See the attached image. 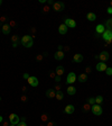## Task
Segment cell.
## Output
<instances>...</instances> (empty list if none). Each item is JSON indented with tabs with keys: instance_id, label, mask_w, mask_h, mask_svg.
I'll use <instances>...</instances> for the list:
<instances>
[{
	"instance_id": "obj_15",
	"label": "cell",
	"mask_w": 112,
	"mask_h": 126,
	"mask_svg": "<svg viewBox=\"0 0 112 126\" xmlns=\"http://www.w3.org/2000/svg\"><path fill=\"white\" fill-rule=\"evenodd\" d=\"M46 97L47 98H55L56 97V91L54 89H48V90L46 91Z\"/></svg>"
},
{
	"instance_id": "obj_20",
	"label": "cell",
	"mask_w": 112,
	"mask_h": 126,
	"mask_svg": "<svg viewBox=\"0 0 112 126\" xmlns=\"http://www.w3.org/2000/svg\"><path fill=\"white\" fill-rule=\"evenodd\" d=\"M77 80L80 81V82H86V80H87V74H85V73H81L80 76L77 77Z\"/></svg>"
},
{
	"instance_id": "obj_35",
	"label": "cell",
	"mask_w": 112,
	"mask_h": 126,
	"mask_svg": "<svg viewBox=\"0 0 112 126\" xmlns=\"http://www.w3.org/2000/svg\"><path fill=\"white\" fill-rule=\"evenodd\" d=\"M49 9H51V8H49L48 6H45V7L43 8V11H44V12H48V11H49Z\"/></svg>"
},
{
	"instance_id": "obj_10",
	"label": "cell",
	"mask_w": 112,
	"mask_h": 126,
	"mask_svg": "<svg viewBox=\"0 0 112 126\" xmlns=\"http://www.w3.org/2000/svg\"><path fill=\"white\" fill-rule=\"evenodd\" d=\"M74 110H75V107L73 106V105H67V106L65 107V109H64V113H65V114H68V115H71V114L74 113Z\"/></svg>"
},
{
	"instance_id": "obj_38",
	"label": "cell",
	"mask_w": 112,
	"mask_h": 126,
	"mask_svg": "<svg viewBox=\"0 0 112 126\" xmlns=\"http://www.w3.org/2000/svg\"><path fill=\"white\" fill-rule=\"evenodd\" d=\"M17 126H27V125H26V123H25V122L20 121L19 123H18V124H17Z\"/></svg>"
},
{
	"instance_id": "obj_29",
	"label": "cell",
	"mask_w": 112,
	"mask_h": 126,
	"mask_svg": "<svg viewBox=\"0 0 112 126\" xmlns=\"http://www.w3.org/2000/svg\"><path fill=\"white\" fill-rule=\"evenodd\" d=\"M87 104H90L91 106L95 105V98H93V97H90V98H87Z\"/></svg>"
},
{
	"instance_id": "obj_34",
	"label": "cell",
	"mask_w": 112,
	"mask_h": 126,
	"mask_svg": "<svg viewBox=\"0 0 112 126\" xmlns=\"http://www.w3.org/2000/svg\"><path fill=\"white\" fill-rule=\"evenodd\" d=\"M20 100L22 101V102H26V101H27V96H26V95H22V96L20 97Z\"/></svg>"
},
{
	"instance_id": "obj_4",
	"label": "cell",
	"mask_w": 112,
	"mask_h": 126,
	"mask_svg": "<svg viewBox=\"0 0 112 126\" xmlns=\"http://www.w3.org/2000/svg\"><path fill=\"white\" fill-rule=\"evenodd\" d=\"M97 57L100 59L101 62H107V61L110 59V54H109V52H107V51H103V52H101V53L97 55Z\"/></svg>"
},
{
	"instance_id": "obj_9",
	"label": "cell",
	"mask_w": 112,
	"mask_h": 126,
	"mask_svg": "<svg viewBox=\"0 0 112 126\" xmlns=\"http://www.w3.org/2000/svg\"><path fill=\"white\" fill-rule=\"evenodd\" d=\"M64 24H65L67 27H70V28H75V27H76V23L73 19H71V18H66Z\"/></svg>"
},
{
	"instance_id": "obj_39",
	"label": "cell",
	"mask_w": 112,
	"mask_h": 126,
	"mask_svg": "<svg viewBox=\"0 0 112 126\" xmlns=\"http://www.w3.org/2000/svg\"><path fill=\"white\" fill-rule=\"evenodd\" d=\"M54 80H55V82H56V83H58V82L61 81V77H60V76H56V78H55V79H54Z\"/></svg>"
},
{
	"instance_id": "obj_33",
	"label": "cell",
	"mask_w": 112,
	"mask_h": 126,
	"mask_svg": "<svg viewBox=\"0 0 112 126\" xmlns=\"http://www.w3.org/2000/svg\"><path fill=\"white\" fill-rule=\"evenodd\" d=\"M91 72H92V69L90 66H86V68H85V74H89V73H91Z\"/></svg>"
},
{
	"instance_id": "obj_5",
	"label": "cell",
	"mask_w": 112,
	"mask_h": 126,
	"mask_svg": "<svg viewBox=\"0 0 112 126\" xmlns=\"http://www.w3.org/2000/svg\"><path fill=\"white\" fill-rule=\"evenodd\" d=\"M76 79H77L76 74H75L74 72H71V73H68V74H67L66 82L67 83H70V85H72V83H74V82L76 81Z\"/></svg>"
},
{
	"instance_id": "obj_28",
	"label": "cell",
	"mask_w": 112,
	"mask_h": 126,
	"mask_svg": "<svg viewBox=\"0 0 112 126\" xmlns=\"http://www.w3.org/2000/svg\"><path fill=\"white\" fill-rule=\"evenodd\" d=\"M41 121L43 123H46V122H48V115L47 114H43L41 116Z\"/></svg>"
},
{
	"instance_id": "obj_45",
	"label": "cell",
	"mask_w": 112,
	"mask_h": 126,
	"mask_svg": "<svg viewBox=\"0 0 112 126\" xmlns=\"http://www.w3.org/2000/svg\"><path fill=\"white\" fill-rule=\"evenodd\" d=\"M0 21H1V23H2V21H6V17H4V16L0 17Z\"/></svg>"
},
{
	"instance_id": "obj_7",
	"label": "cell",
	"mask_w": 112,
	"mask_h": 126,
	"mask_svg": "<svg viewBox=\"0 0 112 126\" xmlns=\"http://www.w3.org/2000/svg\"><path fill=\"white\" fill-rule=\"evenodd\" d=\"M64 8H65L64 2H54V5H53V9L55 11H62Z\"/></svg>"
},
{
	"instance_id": "obj_16",
	"label": "cell",
	"mask_w": 112,
	"mask_h": 126,
	"mask_svg": "<svg viewBox=\"0 0 112 126\" xmlns=\"http://www.w3.org/2000/svg\"><path fill=\"white\" fill-rule=\"evenodd\" d=\"M73 61L75 62V63H81V62H83V55L82 54H74V56H73Z\"/></svg>"
},
{
	"instance_id": "obj_44",
	"label": "cell",
	"mask_w": 112,
	"mask_h": 126,
	"mask_svg": "<svg viewBox=\"0 0 112 126\" xmlns=\"http://www.w3.org/2000/svg\"><path fill=\"white\" fill-rule=\"evenodd\" d=\"M21 91H22V92H26V91H27V87L24 86L22 88H21Z\"/></svg>"
},
{
	"instance_id": "obj_27",
	"label": "cell",
	"mask_w": 112,
	"mask_h": 126,
	"mask_svg": "<svg viewBox=\"0 0 112 126\" xmlns=\"http://www.w3.org/2000/svg\"><path fill=\"white\" fill-rule=\"evenodd\" d=\"M46 53H41V54H38V55L36 56V61H38V62H41V61L44 60V57H45Z\"/></svg>"
},
{
	"instance_id": "obj_46",
	"label": "cell",
	"mask_w": 112,
	"mask_h": 126,
	"mask_svg": "<svg viewBox=\"0 0 112 126\" xmlns=\"http://www.w3.org/2000/svg\"><path fill=\"white\" fill-rule=\"evenodd\" d=\"M105 42H107V45H110V44H111V43H112V40H109V41H105Z\"/></svg>"
},
{
	"instance_id": "obj_51",
	"label": "cell",
	"mask_w": 112,
	"mask_h": 126,
	"mask_svg": "<svg viewBox=\"0 0 112 126\" xmlns=\"http://www.w3.org/2000/svg\"><path fill=\"white\" fill-rule=\"evenodd\" d=\"M10 126H17V125H14V124H10Z\"/></svg>"
},
{
	"instance_id": "obj_52",
	"label": "cell",
	"mask_w": 112,
	"mask_h": 126,
	"mask_svg": "<svg viewBox=\"0 0 112 126\" xmlns=\"http://www.w3.org/2000/svg\"><path fill=\"white\" fill-rule=\"evenodd\" d=\"M39 126H45V125H43V124H41V125H39Z\"/></svg>"
},
{
	"instance_id": "obj_31",
	"label": "cell",
	"mask_w": 112,
	"mask_h": 126,
	"mask_svg": "<svg viewBox=\"0 0 112 126\" xmlns=\"http://www.w3.org/2000/svg\"><path fill=\"white\" fill-rule=\"evenodd\" d=\"M105 73H107L108 76H112V66H111V68H107Z\"/></svg>"
},
{
	"instance_id": "obj_3",
	"label": "cell",
	"mask_w": 112,
	"mask_h": 126,
	"mask_svg": "<svg viewBox=\"0 0 112 126\" xmlns=\"http://www.w3.org/2000/svg\"><path fill=\"white\" fill-rule=\"evenodd\" d=\"M9 122H10V124H14V125H17L19 122H20V118L19 116L17 115V114H10L9 115Z\"/></svg>"
},
{
	"instance_id": "obj_37",
	"label": "cell",
	"mask_w": 112,
	"mask_h": 126,
	"mask_svg": "<svg viewBox=\"0 0 112 126\" xmlns=\"http://www.w3.org/2000/svg\"><path fill=\"white\" fill-rule=\"evenodd\" d=\"M61 89H62V87L60 86L58 83H57V85L55 86V89H54V90H56V91H61Z\"/></svg>"
},
{
	"instance_id": "obj_43",
	"label": "cell",
	"mask_w": 112,
	"mask_h": 126,
	"mask_svg": "<svg viewBox=\"0 0 112 126\" xmlns=\"http://www.w3.org/2000/svg\"><path fill=\"white\" fill-rule=\"evenodd\" d=\"M22 78H24V79H28V78H29V76H28V73H24V76H22Z\"/></svg>"
},
{
	"instance_id": "obj_11",
	"label": "cell",
	"mask_w": 112,
	"mask_h": 126,
	"mask_svg": "<svg viewBox=\"0 0 112 126\" xmlns=\"http://www.w3.org/2000/svg\"><path fill=\"white\" fill-rule=\"evenodd\" d=\"M104 32H105V26L102 25V24H99L97 26V28H95V33L100 35V34H103Z\"/></svg>"
},
{
	"instance_id": "obj_6",
	"label": "cell",
	"mask_w": 112,
	"mask_h": 126,
	"mask_svg": "<svg viewBox=\"0 0 112 126\" xmlns=\"http://www.w3.org/2000/svg\"><path fill=\"white\" fill-rule=\"evenodd\" d=\"M27 81H28V83H29V86H31V87H37L38 86V79L36 78V77H29L28 79H27Z\"/></svg>"
},
{
	"instance_id": "obj_1",
	"label": "cell",
	"mask_w": 112,
	"mask_h": 126,
	"mask_svg": "<svg viewBox=\"0 0 112 126\" xmlns=\"http://www.w3.org/2000/svg\"><path fill=\"white\" fill-rule=\"evenodd\" d=\"M21 44L25 46V47H31L33 44H34V41H33V37L31 35H24L21 37Z\"/></svg>"
},
{
	"instance_id": "obj_12",
	"label": "cell",
	"mask_w": 112,
	"mask_h": 126,
	"mask_svg": "<svg viewBox=\"0 0 112 126\" xmlns=\"http://www.w3.org/2000/svg\"><path fill=\"white\" fill-rule=\"evenodd\" d=\"M107 63H104V62H100V63H97V71H101V72H103V71L107 70Z\"/></svg>"
},
{
	"instance_id": "obj_2",
	"label": "cell",
	"mask_w": 112,
	"mask_h": 126,
	"mask_svg": "<svg viewBox=\"0 0 112 126\" xmlns=\"http://www.w3.org/2000/svg\"><path fill=\"white\" fill-rule=\"evenodd\" d=\"M91 110H92V113H93L95 116H101L102 113H103V109L101 108V105H97V104L92 106Z\"/></svg>"
},
{
	"instance_id": "obj_13",
	"label": "cell",
	"mask_w": 112,
	"mask_h": 126,
	"mask_svg": "<svg viewBox=\"0 0 112 126\" xmlns=\"http://www.w3.org/2000/svg\"><path fill=\"white\" fill-rule=\"evenodd\" d=\"M64 55H65V53H64L63 51H57L55 53V55H54V57H55V60L61 61L64 59Z\"/></svg>"
},
{
	"instance_id": "obj_42",
	"label": "cell",
	"mask_w": 112,
	"mask_h": 126,
	"mask_svg": "<svg viewBox=\"0 0 112 126\" xmlns=\"http://www.w3.org/2000/svg\"><path fill=\"white\" fill-rule=\"evenodd\" d=\"M107 11H108V14H110V15H111V14H112V7H109Z\"/></svg>"
},
{
	"instance_id": "obj_23",
	"label": "cell",
	"mask_w": 112,
	"mask_h": 126,
	"mask_svg": "<svg viewBox=\"0 0 112 126\" xmlns=\"http://www.w3.org/2000/svg\"><path fill=\"white\" fill-rule=\"evenodd\" d=\"M63 97H64V95H63V91H56V99H57V100H63Z\"/></svg>"
},
{
	"instance_id": "obj_49",
	"label": "cell",
	"mask_w": 112,
	"mask_h": 126,
	"mask_svg": "<svg viewBox=\"0 0 112 126\" xmlns=\"http://www.w3.org/2000/svg\"><path fill=\"white\" fill-rule=\"evenodd\" d=\"M4 122V119H2V116H0V123H2Z\"/></svg>"
},
{
	"instance_id": "obj_19",
	"label": "cell",
	"mask_w": 112,
	"mask_h": 126,
	"mask_svg": "<svg viewBox=\"0 0 112 126\" xmlns=\"http://www.w3.org/2000/svg\"><path fill=\"white\" fill-rule=\"evenodd\" d=\"M56 76H63V73L65 72V70H64V66H62V65H58L57 68H56Z\"/></svg>"
},
{
	"instance_id": "obj_26",
	"label": "cell",
	"mask_w": 112,
	"mask_h": 126,
	"mask_svg": "<svg viewBox=\"0 0 112 126\" xmlns=\"http://www.w3.org/2000/svg\"><path fill=\"white\" fill-rule=\"evenodd\" d=\"M102 102H103V97L102 96L95 97V104H97V105H101Z\"/></svg>"
},
{
	"instance_id": "obj_41",
	"label": "cell",
	"mask_w": 112,
	"mask_h": 126,
	"mask_svg": "<svg viewBox=\"0 0 112 126\" xmlns=\"http://www.w3.org/2000/svg\"><path fill=\"white\" fill-rule=\"evenodd\" d=\"M63 52H64V53H65V52H68V51L71 50V47H70V46H65V47H64V49H63Z\"/></svg>"
},
{
	"instance_id": "obj_21",
	"label": "cell",
	"mask_w": 112,
	"mask_h": 126,
	"mask_svg": "<svg viewBox=\"0 0 112 126\" xmlns=\"http://www.w3.org/2000/svg\"><path fill=\"white\" fill-rule=\"evenodd\" d=\"M86 18H87V20H90V21H94V20L97 19V15H95L94 12H89L86 15Z\"/></svg>"
},
{
	"instance_id": "obj_48",
	"label": "cell",
	"mask_w": 112,
	"mask_h": 126,
	"mask_svg": "<svg viewBox=\"0 0 112 126\" xmlns=\"http://www.w3.org/2000/svg\"><path fill=\"white\" fill-rule=\"evenodd\" d=\"M63 49H64V47L62 45H58V51H63Z\"/></svg>"
},
{
	"instance_id": "obj_40",
	"label": "cell",
	"mask_w": 112,
	"mask_h": 126,
	"mask_svg": "<svg viewBox=\"0 0 112 126\" xmlns=\"http://www.w3.org/2000/svg\"><path fill=\"white\" fill-rule=\"evenodd\" d=\"M46 126H55V123H54V122H47V125Z\"/></svg>"
},
{
	"instance_id": "obj_55",
	"label": "cell",
	"mask_w": 112,
	"mask_h": 126,
	"mask_svg": "<svg viewBox=\"0 0 112 126\" xmlns=\"http://www.w3.org/2000/svg\"><path fill=\"white\" fill-rule=\"evenodd\" d=\"M0 32H1V29H0Z\"/></svg>"
},
{
	"instance_id": "obj_50",
	"label": "cell",
	"mask_w": 112,
	"mask_h": 126,
	"mask_svg": "<svg viewBox=\"0 0 112 126\" xmlns=\"http://www.w3.org/2000/svg\"><path fill=\"white\" fill-rule=\"evenodd\" d=\"M2 5V0H0V6Z\"/></svg>"
},
{
	"instance_id": "obj_54",
	"label": "cell",
	"mask_w": 112,
	"mask_h": 126,
	"mask_svg": "<svg viewBox=\"0 0 112 126\" xmlns=\"http://www.w3.org/2000/svg\"><path fill=\"white\" fill-rule=\"evenodd\" d=\"M0 100H1V97H0Z\"/></svg>"
},
{
	"instance_id": "obj_22",
	"label": "cell",
	"mask_w": 112,
	"mask_h": 126,
	"mask_svg": "<svg viewBox=\"0 0 112 126\" xmlns=\"http://www.w3.org/2000/svg\"><path fill=\"white\" fill-rule=\"evenodd\" d=\"M82 109H83V111H84V113H87V111H90L92 109V106L91 105H90V104H84V105H83V108H82Z\"/></svg>"
},
{
	"instance_id": "obj_24",
	"label": "cell",
	"mask_w": 112,
	"mask_h": 126,
	"mask_svg": "<svg viewBox=\"0 0 112 126\" xmlns=\"http://www.w3.org/2000/svg\"><path fill=\"white\" fill-rule=\"evenodd\" d=\"M105 27H107V29H110L112 30V18H110V19H108L107 21H105Z\"/></svg>"
},
{
	"instance_id": "obj_32",
	"label": "cell",
	"mask_w": 112,
	"mask_h": 126,
	"mask_svg": "<svg viewBox=\"0 0 112 126\" xmlns=\"http://www.w3.org/2000/svg\"><path fill=\"white\" fill-rule=\"evenodd\" d=\"M8 25L10 26V28H11V27H16V26H17V24H16V21H15V20H10Z\"/></svg>"
},
{
	"instance_id": "obj_47",
	"label": "cell",
	"mask_w": 112,
	"mask_h": 126,
	"mask_svg": "<svg viewBox=\"0 0 112 126\" xmlns=\"http://www.w3.org/2000/svg\"><path fill=\"white\" fill-rule=\"evenodd\" d=\"M19 44H20V43H15V44H12V47H17Z\"/></svg>"
},
{
	"instance_id": "obj_17",
	"label": "cell",
	"mask_w": 112,
	"mask_h": 126,
	"mask_svg": "<svg viewBox=\"0 0 112 126\" xmlns=\"http://www.w3.org/2000/svg\"><path fill=\"white\" fill-rule=\"evenodd\" d=\"M2 33H4L5 35H9V34H10V26L8 25V24L2 25Z\"/></svg>"
},
{
	"instance_id": "obj_18",
	"label": "cell",
	"mask_w": 112,
	"mask_h": 126,
	"mask_svg": "<svg viewBox=\"0 0 112 126\" xmlns=\"http://www.w3.org/2000/svg\"><path fill=\"white\" fill-rule=\"evenodd\" d=\"M66 91H67V93L71 95V96H73V95L76 93V89H75V87L74 86H68L67 87V89H66Z\"/></svg>"
},
{
	"instance_id": "obj_25",
	"label": "cell",
	"mask_w": 112,
	"mask_h": 126,
	"mask_svg": "<svg viewBox=\"0 0 112 126\" xmlns=\"http://www.w3.org/2000/svg\"><path fill=\"white\" fill-rule=\"evenodd\" d=\"M11 42H12V44H15V43H20V40H19V37L17 35H12L11 36Z\"/></svg>"
},
{
	"instance_id": "obj_36",
	"label": "cell",
	"mask_w": 112,
	"mask_h": 126,
	"mask_svg": "<svg viewBox=\"0 0 112 126\" xmlns=\"http://www.w3.org/2000/svg\"><path fill=\"white\" fill-rule=\"evenodd\" d=\"M2 126H10V122H9V121L2 122Z\"/></svg>"
},
{
	"instance_id": "obj_14",
	"label": "cell",
	"mask_w": 112,
	"mask_h": 126,
	"mask_svg": "<svg viewBox=\"0 0 112 126\" xmlns=\"http://www.w3.org/2000/svg\"><path fill=\"white\" fill-rule=\"evenodd\" d=\"M67 28H68V27H67L65 24H62V25H60V27H58V33L62 34V35H65L67 33Z\"/></svg>"
},
{
	"instance_id": "obj_8",
	"label": "cell",
	"mask_w": 112,
	"mask_h": 126,
	"mask_svg": "<svg viewBox=\"0 0 112 126\" xmlns=\"http://www.w3.org/2000/svg\"><path fill=\"white\" fill-rule=\"evenodd\" d=\"M102 37L104 41H109V40H112V30L110 29H105V32L102 34Z\"/></svg>"
},
{
	"instance_id": "obj_30",
	"label": "cell",
	"mask_w": 112,
	"mask_h": 126,
	"mask_svg": "<svg viewBox=\"0 0 112 126\" xmlns=\"http://www.w3.org/2000/svg\"><path fill=\"white\" fill-rule=\"evenodd\" d=\"M49 78H51V79H55L56 78V72L55 71H51V72H49Z\"/></svg>"
},
{
	"instance_id": "obj_53",
	"label": "cell",
	"mask_w": 112,
	"mask_h": 126,
	"mask_svg": "<svg viewBox=\"0 0 112 126\" xmlns=\"http://www.w3.org/2000/svg\"><path fill=\"white\" fill-rule=\"evenodd\" d=\"M110 7H112V1H111V6H110Z\"/></svg>"
}]
</instances>
